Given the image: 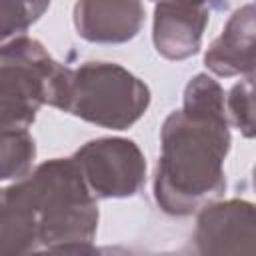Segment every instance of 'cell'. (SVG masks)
Wrapping results in <instances>:
<instances>
[{
    "mask_svg": "<svg viewBox=\"0 0 256 256\" xmlns=\"http://www.w3.org/2000/svg\"><path fill=\"white\" fill-rule=\"evenodd\" d=\"M226 112L222 86L208 74H196L184 90V108L164 120L154 198L166 214L190 216L224 194L230 150Z\"/></svg>",
    "mask_w": 256,
    "mask_h": 256,
    "instance_id": "6da1fadb",
    "label": "cell"
},
{
    "mask_svg": "<svg viewBox=\"0 0 256 256\" xmlns=\"http://www.w3.org/2000/svg\"><path fill=\"white\" fill-rule=\"evenodd\" d=\"M74 158H52L2 190L0 254L94 250L98 204Z\"/></svg>",
    "mask_w": 256,
    "mask_h": 256,
    "instance_id": "7a4b0ae2",
    "label": "cell"
},
{
    "mask_svg": "<svg viewBox=\"0 0 256 256\" xmlns=\"http://www.w3.org/2000/svg\"><path fill=\"white\" fill-rule=\"evenodd\" d=\"M148 104V86L112 62H84L74 70L66 66L50 98V106L112 130L130 128Z\"/></svg>",
    "mask_w": 256,
    "mask_h": 256,
    "instance_id": "3957f363",
    "label": "cell"
},
{
    "mask_svg": "<svg viewBox=\"0 0 256 256\" xmlns=\"http://www.w3.org/2000/svg\"><path fill=\"white\" fill-rule=\"evenodd\" d=\"M66 66L30 36L6 40L0 56V124L28 128L42 104H50L54 86Z\"/></svg>",
    "mask_w": 256,
    "mask_h": 256,
    "instance_id": "277c9868",
    "label": "cell"
},
{
    "mask_svg": "<svg viewBox=\"0 0 256 256\" xmlns=\"http://www.w3.org/2000/svg\"><path fill=\"white\" fill-rule=\"evenodd\" d=\"M72 158L96 198H128L146 182L144 154L128 138L90 140Z\"/></svg>",
    "mask_w": 256,
    "mask_h": 256,
    "instance_id": "5b68a950",
    "label": "cell"
},
{
    "mask_svg": "<svg viewBox=\"0 0 256 256\" xmlns=\"http://www.w3.org/2000/svg\"><path fill=\"white\" fill-rule=\"evenodd\" d=\"M194 246L200 254H256V204L238 198L206 204L196 220Z\"/></svg>",
    "mask_w": 256,
    "mask_h": 256,
    "instance_id": "8992f818",
    "label": "cell"
},
{
    "mask_svg": "<svg viewBox=\"0 0 256 256\" xmlns=\"http://www.w3.org/2000/svg\"><path fill=\"white\" fill-rule=\"evenodd\" d=\"M208 2L164 0L154 8V46L168 60H186L202 46L208 24Z\"/></svg>",
    "mask_w": 256,
    "mask_h": 256,
    "instance_id": "52a82bcc",
    "label": "cell"
},
{
    "mask_svg": "<svg viewBox=\"0 0 256 256\" xmlns=\"http://www.w3.org/2000/svg\"><path fill=\"white\" fill-rule=\"evenodd\" d=\"M74 26L88 42L122 44L142 30L144 6L140 0H78Z\"/></svg>",
    "mask_w": 256,
    "mask_h": 256,
    "instance_id": "ba28073f",
    "label": "cell"
},
{
    "mask_svg": "<svg viewBox=\"0 0 256 256\" xmlns=\"http://www.w3.org/2000/svg\"><path fill=\"white\" fill-rule=\"evenodd\" d=\"M204 64L226 78L256 72V4H244L232 12L222 34L208 46Z\"/></svg>",
    "mask_w": 256,
    "mask_h": 256,
    "instance_id": "9c48e42d",
    "label": "cell"
},
{
    "mask_svg": "<svg viewBox=\"0 0 256 256\" xmlns=\"http://www.w3.org/2000/svg\"><path fill=\"white\" fill-rule=\"evenodd\" d=\"M36 156L34 138L28 128H2V180H20L32 172Z\"/></svg>",
    "mask_w": 256,
    "mask_h": 256,
    "instance_id": "30bf717a",
    "label": "cell"
},
{
    "mask_svg": "<svg viewBox=\"0 0 256 256\" xmlns=\"http://www.w3.org/2000/svg\"><path fill=\"white\" fill-rule=\"evenodd\" d=\"M228 114L234 126L246 138H256V72L236 82L226 98Z\"/></svg>",
    "mask_w": 256,
    "mask_h": 256,
    "instance_id": "8fae6325",
    "label": "cell"
},
{
    "mask_svg": "<svg viewBox=\"0 0 256 256\" xmlns=\"http://www.w3.org/2000/svg\"><path fill=\"white\" fill-rule=\"evenodd\" d=\"M50 6V0H0L2 38L24 34Z\"/></svg>",
    "mask_w": 256,
    "mask_h": 256,
    "instance_id": "7c38bea8",
    "label": "cell"
},
{
    "mask_svg": "<svg viewBox=\"0 0 256 256\" xmlns=\"http://www.w3.org/2000/svg\"><path fill=\"white\" fill-rule=\"evenodd\" d=\"M154 2H164V0H154ZM194 2H208V0H194Z\"/></svg>",
    "mask_w": 256,
    "mask_h": 256,
    "instance_id": "4fadbf2b",
    "label": "cell"
},
{
    "mask_svg": "<svg viewBox=\"0 0 256 256\" xmlns=\"http://www.w3.org/2000/svg\"><path fill=\"white\" fill-rule=\"evenodd\" d=\"M254 188H256V166H254Z\"/></svg>",
    "mask_w": 256,
    "mask_h": 256,
    "instance_id": "5bb4252c",
    "label": "cell"
}]
</instances>
